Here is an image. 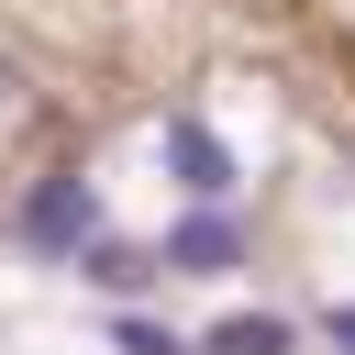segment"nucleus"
Here are the masks:
<instances>
[{
  "instance_id": "nucleus-1",
  "label": "nucleus",
  "mask_w": 355,
  "mask_h": 355,
  "mask_svg": "<svg viewBox=\"0 0 355 355\" xmlns=\"http://www.w3.org/2000/svg\"><path fill=\"white\" fill-rule=\"evenodd\" d=\"M89 233H100V189H89L78 166L33 178V200H22V244H33V255H78Z\"/></svg>"
},
{
  "instance_id": "nucleus-3",
  "label": "nucleus",
  "mask_w": 355,
  "mask_h": 355,
  "mask_svg": "<svg viewBox=\"0 0 355 355\" xmlns=\"http://www.w3.org/2000/svg\"><path fill=\"white\" fill-rule=\"evenodd\" d=\"M166 277H233L244 266V233H233V211H189L178 233H166V255H155Z\"/></svg>"
},
{
  "instance_id": "nucleus-4",
  "label": "nucleus",
  "mask_w": 355,
  "mask_h": 355,
  "mask_svg": "<svg viewBox=\"0 0 355 355\" xmlns=\"http://www.w3.org/2000/svg\"><path fill=\"white\" fill-rule=\"evenodd\" d=\"M78 277H89V288H111V300H133V288L155 277V255H133V244H111V233H89V244H78Z\"/></svg>"
},
{
  "instance_id": "nucleus-7",
  "label": "nucleus",
  "mask_w": 355,
  "mask_h": 355,
  "mask_svg": "<svg viewBox=\"0 0 355 355\" xmlns=\"http://www.w3.org/2000/svg\"><path fill=\"white\" fill-rule=\"evenodd\" d=\"M333 344H344V355H355V311H333Z\"/></svg>"
},
{
  "instance_id": "nucleus-2",
  "label": "nucleus",
  "mask_w": 355,
  "mask_h": 355,
  "mask_svg": "<svg viewBox=\"0 0 355 355\" xmlns=\"http://www.w3.org/2000/svg\"><path fill=\"white\" fill-rule=\"evenodd\" d=\"M166 166H178L189 200H222V189H233V144H222L200 111H166Z\"/></svg>"
},
{
  "instance_id": "nucleus-6",
  "label": "nucleus",
  "mask_w": 355,
  "mask_h": 355,
  "mask_svg": "<svg viewBox=\"0 0 355 355\" xmlns=\"http://www.w3.org/2000/svg\"><path fill=\"white\" fill-rule=\"evenodd\" d=\"M111 344H122V355H189V344H178V333H155V322H111Z\"/></svg>"
},
{
  "instance_id": "nucleus-5",
  "label": "nucleus",
  "mask_w": 355,
  "mask_h": 355,
  "mask_svg": "<svg viewBox=\"0 0 355 355\" xmlns=\"http://www.w3.org/2000/svg\"><path fill=\"white\" fill-rule=\"evenodd\" d=\"M211 355H288V322L277 311H233V322H211Z\"/></svg>"
}]
</instances>
